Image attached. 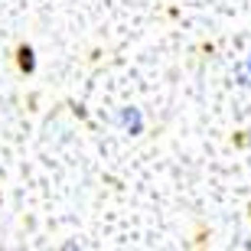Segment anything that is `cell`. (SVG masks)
I'll return each instance as SVG.
<instances>
[{
  "label": "cell",
  "mask_w": 251,
  "mask_h": 251,
  "mask_svg": "<svg viewBox=\"0 0 251 251\" xmlns=\"http://www.w3.org/2000/svg\"><path fill=\"white\" fill-rule=\"evenodd\" d=\"M17 56H20V69H23L26 75L36 72V52H33V46H20Z\"/></svg>",
  "instance_id": "obj_2"
},
{
  "label": "cell",
  "mask_w": 251,
  "mask_h": 251,
  "mask_svg": "<svg viewBox=\"0 0 251 251\" xmlns=\"http://www.w3.org/2000/svg\"><path fill=\"white\" fill-rule=\"evenodd\" d=\"M248 78H251V75L245 72V65H242V69H238V75H235V82H238V85H248Z\"/></svg>",
  "instance_id": "obj_3"
},
{
  "label": "cell",
  "mask_w": 251,
  "mask_h": 251,
  "mask_svg": "<svg viewBox=\"0 0 251 251\" xmlns=\"http://www.w3.org/2000/svg\"><path fill=\"white\" fill-rule=\"evenodd\" d=\"M245 72L251 75V52H248V59H245Z\"/></svg>",
  "instance_id": "obj_4"
},
{
  "label": "cell",
  "mask_w": 251,
  "mask_h": 251,
  "mask_svg": "<svg viewBox=\"0 0 251 251\" xmlns=\"http://www.w3.org/2000/svg\"><path fill=\"white\" fill-rule=\"evenodd\" d=\"M114 124H118L124 134L137 137V134H144V111H140V108H121V111L114 114Z\"/></svg>",
  "instance_id": "obj_1"
}]
</instances>
